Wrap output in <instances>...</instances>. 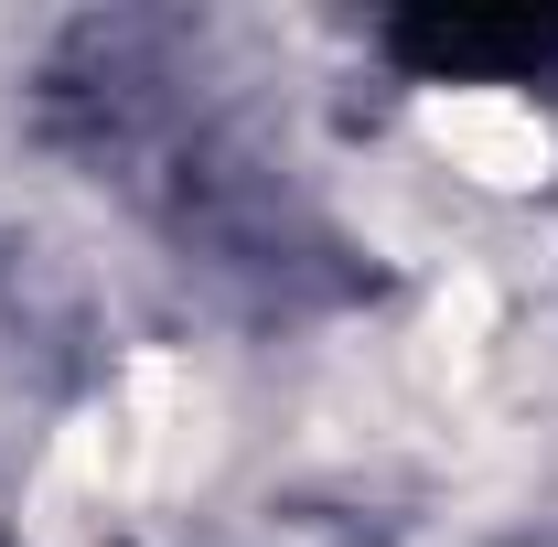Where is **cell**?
I'll list each match as a JSON object with an SVG mask.
<instances>
[{"label": "cell", "mask_w": 558, "mask_h": 547, "mask_svg": "<svg viewBox=\"0 0 558 547\" xmlns=\"http://www.w3.org/2000/svg\"><path fill=\"white\" fill-rule=\"evenodd\" d=\"M418 139H429L462 183H484V194H537L558 172L548 108H526V97H505V86H440V97H418Z\"/></svg>", "instance_id": "cell-1"}, {"label": "cell", "mask_w": 558, "mask_h": 547, "mask_svg": "<svg viewBox=\"0 0 558 547\" xmlns=\"http://www.w3.org/2000/svg\"><path fill=\"white\" fill-rule=\"evenodd\" d=\"M484 333H494V290L462 269L429 301V365H440V376H473V365H484Z\"/></svg>", "instance_id": "cell-2"}]
</instances>
